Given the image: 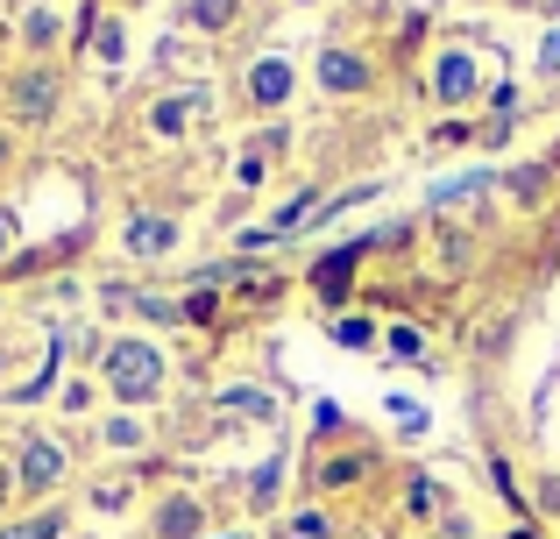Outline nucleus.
Here are the masks:
<instances>
[{"label": "nucleus", "instance_id": "19", "mask_svg": "<svg viewBox=\"0 0 560 539\" xmlns=\"http://www.w3.org/2000/svg\"><path fill=\"white\" fill-rule=\"evenodd\" d=\"M0 150H8V142H0Z\"/></svg>", "mask_w": 560, "mask_h": 539}, {"label": "nucleus", "instance_id": "12", "mask_svg": "<svg viewBox=\"0 0 560 539\" xmlns=\"http://www.w3.org/2000/svg\"><path fill=\"white\" fill-rule=\"evenodd\" d=\"M185 114H191V99H164V107L150 114V121H156V136H178V128H185Z\"/></svg>", "mask_w": 560, "mask_h": 539}, {"label": "nucleus", "instance_id": "7", "mask_svg": "<svg viewBox=\"0 0 560 539\" xmlns=\"http://www.w3.org/2000/svg\"><path fill=\"white\" fill-rule=\"evenodd\" d=\"M171 235H178V227H171L164 213H142V221H128V249H136V256H164Z\"/></svg>", "mask_w": 560, "mask_h": 539}, {"label": "nucleus", "instance_id": "6", "mask_svg": "<svg viewBox=\"0 0 560 539\" xmlns=\"http://www.w3.org/2000/svg\"><path fill=\"white\" fill-rule=\"evenodd\" d=\"M248 93H256L262 107H277V99L291 93V65H284V57H262V65L248 71Z\"/></svg>", "mask_w": 560, "mask_h": 539}, {"label": "nucleus", "instance_id": "8", "mask_svg": "<svg viewBox=\"0 0 560 539\" xmlns=\"http://www.w3.org/2000/svg\"><path fill=\"white\" fill-rule=\"evenodd\" d=\"M156 532H164V539H199V504H191V497H171L164 518H156Z\"/></svg>", "mask_w": 560, "mask_h": 539}, {"label": "nucleus", "instance_id": "10", "mask_svg": "<svg viewBox=\"0 0 560 539\" xmlns=\"http://www.w3.org/2000/svg\"><path fill=\"white\" fill-rule=\"evenodd\" d=\"M234 8H242V0H191V22H199V28H228Z\"/></svg>", "mask_w": 560, "mask_h": 539}, {"label": "nucleus", "instance_id": "5", "mask_svg": "<svg viewBox=\"0 0 560 539\" xmlns=\"http://www.w3.org/2000/svg\"><path fill=\"white\" fill-rule=\"evenodd\" d=\"M57 476H65V455H57L50 441H28V447H22V483L43 490V483H57Z\"/></svg>", "mask_w": 560, "mask_h": 539}, {"label": "nucleus", "instance_id": "16", "mask_svg": "<svg viewBox=\"0 0 560 539\" xmlns=\"http://www.w3.org/2000/svg\"><path fill=\"white\" fill-rule=\"evenodd\" d=\"M539 65H547L553 79H560V28H553V36H547V50H539Z\"/></svg>", "mask_w": 560, "mask_h": 539}, {"label": "nucleus", "instance_id": "17", "mask_svg": "<svg viewBox=\"0 0 560 539\" xmlns=\"http://www.w3.org/2000/svg\"><path fill=\"white\" fill-rule=\"evenodd\" d=\"M0 490H8V469H0Z\"/></svg>", "mask_w": 560, "mask_h": 539}, {"label": "nucleus", "instance_id": "13", "mask_svg": "<svg viewBox=\"0 0 560 539\" xmlns=\"http://www.w3.org/2000/svg\"><path fill=\"white\" fill-rule=\"evenodd\" d=\"M334 341H341V348H370V319H341V327H334Z\"/></svg>", "mask_w": 560, "mask_h": 539}, {"label": "nucleus", "instance_id": "4", "mask_svg": "<svg viewBox=\"0 0 560 539\" xmlns=\"http://www.w3.org/2000/svg\"><path fill=\"white\" fill-rule=\"evenodd\" d=\"M433 93L440 99H468V93H476V57L447 50V57H440V71H433Z\"/></svg>", "mask_w": 560, "mask_h": 539}, {"label": "nucleus", "instance_id": "15", "mask_svg": "<svg viewBox=\"0 0 560 539\" xmlns=\"http://www.w3.org/2000/svg\"><path fill=\"white\" fill-rule=\"evenodd\" d=\"M93 43H100V57H107V65H114V57H121V50H128V43H121V28H100V36H93Z\"/></svg>", "mask_w": 560, "mask_h": 539}, {"label": "nucleus", "instance_id": "18", "mask_svg": "<svg viewBox=\"0 0 560 539\" xmlns=\"http://www.w3.org/2000/svg\"><path fill=\"white\" fill-rule=\"evenodd\" d=\"M0 249H8V235H0Z\"/></svg>", "mask_w": 560, "mask_h": 539}, {"label": "nucleus", "instance_id": "14", "mask_svg": "<svg viewBox=\"0 0 560 539\" xmlns=\"http://www.w3.org/2000/svg\"><path fill=\"white\" fill-rule=\"evenodd\" d=\"M0 539H57V518H28V526H8Z\"/></svg>", "mask_w": 560, "mask_h": 539}, {"label": "nucleus", "instance_id": "9", "mask_svg": "<svg viewBox=\"0 0 560 539\" xmlns=\"http://www.w3.org/2000/svg\"><path fill=\"white\" fill-rule=\"evenodd\" d=\"M50 99H57V85L36 71V79H22V93H14V114H22V121H43V114H50Z\"/></svg>", "mask_w": 560, "mask_h": 539}, {"label": "nucleus", "instance_id": "11", "mask_svg": "<svg viewBox=\"0 0 560 539\" xmlns=\"http://www.w3.org/2000/svg\"><path fill=\"white\" fill-rule=\"evenodd\" d=\"M383 348H390L397 362H425V341H419L411 327H390V341H383Z\"/></svg>", "mask_w": 560, "mask_h": 539}, {"label": "nucleus", "instance_id": "1", "mask_svg": "<svg viewBox=\"0 0 560 539\" xmlns=\"http://www.w3.org/2000/svg\"><path fill=\"white\" fill-rule=\"evenodd\" d=\"M107 384L121 390L128 405H142V398H156V384H164V355H156L150 341H121L107 355Z\"/></svg>", "mask_w": 560, "mask_h": 539}, {"label": "nucleus", "instance_id": "2", "mask_svg": "<svg viewBox=\"0 0 560 539\" xmlns=\"http://www.w3.org/2000/svg\"><path fill=\"white\" fill-rule=\"evenodd\" d=\"M362 249H370V242H348V249L319 256V270H313L319 298H348V277H355V263H362Z\"/></svg>", "mask_w": 560, "mask_h": 539}, {"label": "nucleus", "instance_id": "3", "mask_svg": "<svg viewBox=\"0 0 560 539\" xmlns=\"http://www.w3.org/2000/svg\"><path fill=\"white\" fill-rule=\"evenodd\" d=\"M319 85H334V93H362V85H370V65H362L355 50H327V57H319Z\"/></svg>", "mask_w": 560, "mask_h": 539}]
</instances>
